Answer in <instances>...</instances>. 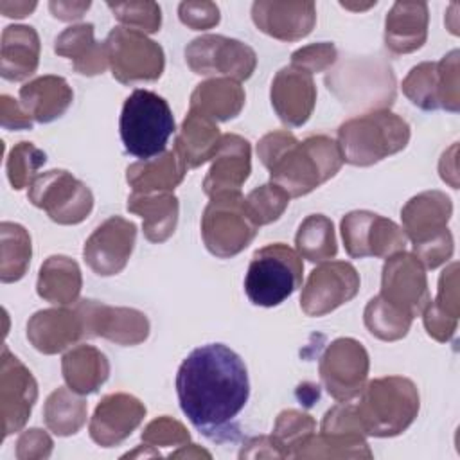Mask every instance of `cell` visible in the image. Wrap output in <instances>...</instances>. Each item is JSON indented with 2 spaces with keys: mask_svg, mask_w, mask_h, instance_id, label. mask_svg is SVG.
Instances as JSON below:
<instances>
[{
  "mask_svg": "<svg viewBox=\"0 0 460 460\" xmlns=\"http://www.w3.org/2000/svg\"><path fill=\"white\" fill-rule=\"evenodd\" d=\"M368 368V352L354 338H338L329 343L318 365L327 394L338 402H349L361 394Z\"/></svg>",
  "mask_w": 460,
  "mask_h": 460,
  "instance_id": "5bb4252c",
  "label": "cell"
},
{
  "mask_svg": "<svg viewBox=\"0 0 460 460\" xmlns=\"http://www.w3.org/2000/svg\"><path fill=\"white\" fill-rule=\"evenodd\" d=\"M38 399V385L31 370L2 347L0 368V415H2V438L20 431L32 411Z\"/></svg>",
  "mask_w": 460,
  "mask_h": 460,
  "instance_id": "d6986e66",
  "label": "cell"
},
{
  "mask_svg": "<svg viewBox=\"0 0 460 460\" xmlns=\"http://www.w3.org/2000/svg\"><path fill=\"white\" fill-rule=\"evenodd\" d=\"M270 99L275 113L286 126L298 128L305 124L316 104L313 75L293 65L280 68L271 81Z\"/></svg>",
  "mask_w": 460,
  "mask_h": 460,
  "instance_id": "7402d4cb",
  "label": "cell"
},
{
  "mask_svg": "<svg viewBox=\"0 0 460 460\" xmlns=\"http://www.w3.org/2000/svg\"><path fill=\"white\" fill-rule=\"evenodd\" d=\"M363 320L370 334L383 341H397L404 338L413 322L411 316L390 305L379 295L368 300L363 313Z\"/></svg>",
  "mask_w": 460,
  "mask_h": 460,
  "instance_id": "b9f144b4",
  "label": "cell"
},
{
  "mask_svg": "<svg viewBox=\"0 0 460 460\" xmlns=\"http://www.w3.org/2000/svg\"><path fill=\"white\" fill-rule=\"evenodd\" d=\"M358 291L359 275L350 262H322L309 273L302 288L300 307L307 316H323L350 302Z\"/></svg>",
  "mask_w": 460,
  "mask_h": 460,
  "instance_id": "2e32d148",
  "label": "cell"
},
{
  "mask_svg": "<svg viewBox=\"0 0 460 460\" xmlns=\"http://www.w3.org/2000/svg\"><path fill=\"white\" fill-rule=\"evenodd\" d=\"M176 394L181 411L207 438L234 440L235 417L250 397L246 365L223 343L201 345L181 361Z\"/></svg>",
  "mask_w": 460,
  "mask_h": 460,
  "instance_id": "6da1fadb",
  "label": "cell"
},
{
  "mask_svg": "<svg viewBox=\"0 0 460 460\" xmlns=\"http://www.w3.org/2000/svg\"><path fill=\"white\" fill-rule=\"evenodd\" d=\"M27 338L41 354H58L84 338V325L75 305L41 309L27 322Z\"/></svg>",
  "mask_w": 460,
  "mask_h": 460,
  "instance_id": "484cf974",
  "label": "cell"
},
{
  "mask_svg": "<svg viewBox=\"0 0 460 460\" xmlns=\"http://www.w3.org/2000/svg\"><path fill=\"white\" fill-rule=\"evenodd\" d=\"M83 277L79 264L66 255H50L40 268L36 291L54 305H70L79 302Z\"/></svg>",
  "mask_w": 460,
  "mask_h": 460,
  "instance_id": "e575fe53",
  "label": "cell"
},
{
  "mask_svg": "<svg viewBox=\"0 0 460 460\" xmlns=\"http://www.w3.org/2000/svg\"><path fill=\"white\" fill-rule=\"evenodd\" d=\"M135 223L120 216H111L86 239L83 248L84 262L101 277L117 275L126 268L135 246Z\"/></svg>",
  "mask_w": 460,
  "mask_h": 460,
  "instance_id": "ffe728a7",
  "label": "cell"
},
{
  "mask_svg": "<svg viewBox=\"0 0 460 460\" xmlns=\"http://www.w3.org/2000/svg\"><path fill=\"white\" fill-rule=\"evenodd\" d=\"M32 244L29 232L11 221L0 225V280L9 284L20 280L31 264Z\"/></svg>",
  "mask_w": 460,
  "mask_h": 460,
  "instance_id": "f35d334b",
  "label": "cell"
},
{
  "mask_svg": "<svg viewBox=\"0 0 460 460\" xmlns=\"http://www.w3.org/2000/svg\"><path fill=\"white\" fill-rule=\"evenodd\" d=\"M257 155L270 171L271 183L289 198H300L331 180L343 165V156L331 137L313 135L302 142L289 131H271L257 144Z\"/></svg>",
  "mask_w": 460,
  "mask_h": 460,
  "instance_id": "7a4b0ae2",
  "label": "cell"
},
{
  "mask_svg": "<svg viewBox=\"0 0 460 460\" xmlns=\"http://www.w3.org/2000/svg\"><path fill=\"white\" fill-rule=\"evenodd\" d=\"M413 255L422 262V266L426 270H435L440 264L447 262L453 255V234H451V230H447L444 235H440V237H437V239H433L426 244L415 246Z\"/></svg>",
  "mask_w": 460,
  "mask_h": 460,
  "instance_id": "f907efd6",
  "label": "cell"
},
{
  "mask_svg": "<svg viewBox=\"0 0 460 460\" xmlns=\"http://www.w3.org/2000/svg\"><path fill=\"white\" fill-rule=\"evenodd\" d=\"M29 201L45 210L58 225H77L93 208V194L88 185L65 169L38 174L29 187Z\"/></svg>",
  "mask_w": 460,
  "mask_h": 460,
  "instance_id": "30bf717a",
  "label": "cell"
},
{
  "mask_svg": "<svg viewBox=\"0 0 460 460\" xmlns=\"http://www.w3.org/2000/svg\"><path fill=\"white\" fill-rule=\"evenodd\" d=\"M239 458H280V456L270 437H255L243 446Z\"/></svg>",
  "mask_w": 460,
  "mask_h": 460,
  "instance_id": "f5cc1de1",
  "label": "cell"
},
{
  "mask_svg": "<svg viewBox=\"0 0 460 460\" xmlns=\"http://www.w3.org/2000/svg\"><path fill=\"white\" fill-rule=\"evenodd\" d=\"M146 406L129 394H110L101 399L90 419V437L101 447H113L124 442L144 420Z\"/></svg>",
  "mask_w": 460,
  "mask_h": 460,
  "instance_id": "44dd1931",
  "label": "cell"
},
{
  "mask_svg": "<svg viewBox=\"0 0 460 460\" xmlns=\"http://www.w3.org/2000/svg\"><path fill=\"white\" fill-rule=\"evenodd\" d=\"M0 122L4 129H31L32 119L11 95L0 97Z\"/></svg>",
  "mask_w": 460,
  "mask_h": 460,
  "instance_id": "816d5d0a",
  "label": "cell"
},
{
  "mask_svg": "<svg viewBox=\"0 0 460 460\" xmlns=\"http://www.w3.org/2000/svg\"><path fill=\"white\" fill-rule=\"evenodd\" d=\"M304 262L296 250L284 243L268 244L252 257L244 291L252 304L273 307L289 298L302 284Z\"/></svg>",
  "mask_w": 460,
  "mask_h": 460,
  "instance_id": "8992f818",
  "label": "cell"
},
{
  "mask_svg": "<svg viewBox=\"0 0 460 460\" xmlns=\"http://www.w3.org/2000/svg\"><path fill=\"white\" fill-rule=\"evenodd\" d=\"M142 442L158 449V447H181L190 442L189 429L176 419L162 415L151 420L142 431Z\"/></svg>",
  "mask_w": 460,
  "mask_h": 460,
  "instance_id": "bcb514c9",
  "label": "cell"
},
{
  "mask_svg": "<svg viewBox=\"0 0 460 460\" xmlns=\"http://www.w3.org/2000/svg\"><path fill=\"white\" fill-rule=\"evenodd\" d=\"M379 296L411 318L420 316L431 300L422 262L406 252L390 255L383 266Z\"/></svg>",
  "mask_w": 460,
  "mask_h": 460,
  "instance_id": "e0dca14e",
  "label": "cell"
},
{
  "mask_svg": "<svg viewBox=\"0 0 460 460\" xmlns=\"http://www.w3.org/2000/svg\"><path fill=\"white\" fill-rule=\"evenodd\" d=\"M108 65L122 84L156 81L165 66L164 49L144 32L115 27L104 40Z\"/></svg>",
  "mask_w": 460,
  "mask_h": 460,
  "instance_id": "9c48e42d",
  "label": "cell"
},
{
  "mask_svg": "<svg viewBox=\"0 0 460 460\" xmlns=\"http://www.w3.org/2000/svg\"><path fill=\"white\" fill-rule=\"evenodd\" d=\"M40 36L31 25H7L2 32L0 74L18 83L31 77L40 63Z\"/></svg>",
  "mask_w": 460,
  "mask_h": 460,
  "instance_id": "83f0119b",
  "label": "cell"
},
{
  "mask_svg": "<svg viewBox=\"0 0 460 460\" xmlns=\"http://www.w3.org/2000/svg\"><path fill=\"white\" fill-rule=\"evenodd\" d=\"M289 199V194L282 187L270 181L253 189L244 198V207L253 223L257 226H262L277 221L288 208Z\"/></svg>",
  "mask_w": 460,
  "mask_h": 460,
  "instance_id": "ee69618b",
  "label": "cell"
},
{
  "mask_svg": "<svg viewBox=\"0 0 460 460\" xmlns=\"http://www.w3.org/2000/svg\"><path fill=\"white\" fill-rule=\"evenodd\" d=\"M410 142V124L390 110H374L352 117L338 128L343 162L368 167L402 151Z\"/></svg>",
  "mask_w": 460,
  "mask_h": 460,
  "instance_id": "277c9868",
  "label": "cell"
},
{
  "mask_svg": "<svg viewBox=\"0 0 460 460\" xmlns=\"http://www.w3.org/2000/svg\"><path fill=\"white\" fill-rule=\"evenodd\" d=\"M63 379L68 388L86 395L97 392L110 376L108 358L92 345H77L61 359Z\"/></svg>",
  "mask_w": 460,
  "mask_h": 460,
  "instance_id": "8d00e7d4",
  "label": "cell"
},
{
  "mask_svg": "<svg viewBox=\"0 0 460 460\" xmlns=\"http://www.w3.org/2000/svg\"><path fill=\"white\" fill-rule=\"evenodd\" d=\"M180 22L192 31L212 29L219 23V7L214 2H181L178 5Z\"/></svg>",
  "mask_w": 460,
  "mask_h": 460,
  "instance_id": "c3c4849f",
  "label": "cell"
},
{
  "mask_svg": "<svg viewBox=\"0 0 460 460\" xmlns=\"http://www.w3.org/2000/svg\"><path fill=\"white\" fill-rule=\"evenodd\" d=\"M52 446L54 442L47 431L40 428H31L18 437L14 455L18 460H41L50 456Z\"/></svg>",
  "mask_w": 460,
  "mask_h": 460,
  "instance_id": "681fc988",
  "label": "cell"
},
{
  "mask_svg": "<svg viewBox=\"0 0 460 460\" xmlns=\"http://www.w3.org/2000/svg\"><path fill=\"white\" fill-rule=\"evenodd\" d=\"M244 101L246 95L241 83L228 77H212L194 88L189 110L201 111L216 122H225L241 113Z\"/></svg>",
  "mask_w": 460,
  "mask_h": 460,
  "instance_id": "d590c367",
  "label": "cell"
},
{
  "mask_svg": "<svg viewBox=\"0 0 460 460\" xmlns=\"http://www.w3.org/2000/svg\"><path fill=\"white\" fill-rule=\"evenodd\" d=\"M354 404L340 402L325 411L320 433L295 458H372Z\"/></svg>",
  "mask_w": 460,
  "mask_h": 460,
  "instance_id": "7c38bea8",
  "label": "cell"
},
{
  "mask_svg": "<svg viewBox=\"0 0 460 460\" xmlns=\"http://www.w3.org/2000/svg\"><path fill=\"white\" fill-rule=\"evenodd\" d=\"M252 172V146L235 133H226L212 156V165L203 180L208 198L223 192H241L243 183Z\"/></svg>",
  "mask_w": 460,
  "mask_h": 460,
  "instance_id": "cb8c5ba5",
  "label": "cell"
},
{
  "mask_svg": "<svg viewBox=\"0 0 460 460\" xmlns=\"http://www.w3.org/2000/svg\"><path fill=\"white\" fill-rule=\"evenodd\" d=\"M212 458V455L208 451H205L203 447H199L198 444H185L181 446L178 451L171 453L169 458Z\"/></svg>",
  "mask_w": 460,
  "mask_h": 460,
  "instance_id": "6f0895ef",
  "label": "cell"
},
{
  "mask_svg": "<svg viewBox=\"0 0 460 460\" xmlns=\"http://www.w3.org/2000/svg\"><path fill=\"white\" fill-rule=\"evenodd\" d=\"M49 9L52 13L54 18L63 20V22H72V20H79L88 9H90V2H50Z\"/></svg>",
  "mask_w": 460,
  "mask_h": 460,
  "instance_id": "db71d44e",
  "label": "cell"
},
{
  "mask_svg": "<svg viewBox=\"0 0 460 460\" xmlns=\"http://www.w3.org/2000/svg\"><path fill=\"white\" fill-rule=\"evenodd\" d=\"M354 408L365 435L386 438L401 435L413 424L420 397L411 379L386 376L368 381Z\"/></svg>",
  "mask_w": 460,
  "mask_h": 460,
  "instance_id": "3957f363",
  "label": "cell"
},
{
  "mask_svg": "<svg viewBox=\"0 0 460 460\" xmlns=\"http://www.w3.org/2000/svg\"><path fill=\"white\" fill-rule=\"evenodd\" d=\"M36 2H9V0H2L0 2V11L4 16L7 18H23L27 14H31L36 9Z\"/></svg>",
  "mask_w": 460,
  "mask_h": 460,
  "instance_id": "9f6ffc18",
  "label": "cell"
},
{
  "mask_svg": "<svg viewBox=\"0 0 460 460\" xmlns=\"http://www.w3.org/2000/svg\"><path fill=\"white\" fill-rule=\"evenodd\" d=\"M108 9L113 16L122 23V27L153 34L160 31L162 25V11L156 2L144 0V2H108Z\"/></svg>",
  "mask_w": 460,
  "mask_h": 460,
  "instance_id": "f6af8a7d",
  "label": "cell"
},
{
  "mask_svg": "<svg viewBox=\"0 0 460 460\" xmlns=\"http://www.w3.org/2000/svg\"><path fill=\"white\" fill-rule=\"evenodd\" d=\"M456 151H458V144L455 142V144L451 146V156H449V162H451V164H447L444 156L440 158V164H438V171H440L442 180L447 181L453 189H458V180H456V176H458V169H456Z\"/></svg>",
  "mask_w": 460,
  "mask_h": 460,
  "instance_id": "11a10c76",
  "label": "cell"
},
{
  "mask_svg": "<svg viewBox=\"0 0 460 460\" xmlns=\"http://www.w3.org/2000/svg\"><path fill=\"white\" fill-rule=\"evenodd\" d=\"M372 5H376V2H370V4H365V5H350V4H341V7H347V9H368V7H372Z\"/></svg>",
  "mask_w": 460,
  "mask_h": 460,
  "instance_id": "680465c9",
  "label": "cell"
},
{
  "mask_svg": "<svg viewBox=\"0 0 460 460\" xmlns=\"http://www.w3.org/2000/svg\"><path fill=\"white\" fill-rule=\"evenodd\" d=\"M221 137L223 135L219 133L216 120L203 115L201 111L189 110L176 135L174 149L185 162L187 169H196L212 160Z\"/></svg>",
  "mask_w": 460,
  "mask_h": 460,
  "instance_id": "d6a6232c",
  "label": "cell"
},
{
  "mask_svg": "<svg viewBox=\"0 0 460 460\" xmlns=\"http://www.w3.org/2000/svg\"><path fill=\"white\" fill-rule=\"evenodd\" d=\"M128 210L142 217L144 235L151 243H164L176 230L180 205L172 192H133L128 198Z\"/></svg>",
  "mask_w": 460,
  "mask_h": 460,
  "instance_id": "836d02e7",
  "label": "cell"
},
{
  "mask_svg": "<svg viewBox=\"0 0 460 460\" xmlns=\"http://www.w3.org/2000/svg\"><path fill=\"white\" fill-rule=\"evenodd\" d=\"M54 52L68 58L81 75H99L110 66L104 43L95 41L92 23H77L65 29L54 41Z\"/></svg>",
  "mask_w": 460,
  "mask_h": 460,
  "instance_id": "1f68e13d",
  "label": "cell"
},
{
  "mask_svg": "<svg viewBox=\"0 0 460 460\" xmlns=\"http://www.w3.org/2000/svg\"><path fill=\"white\" fill-rule=\"evenodd\" d=\"M422 322L428 334L446 343L453 338L458 316H460V296H458V264L451 262L438 279L437 298L429 300L422 311Z\"/></svg>",
  "mask_w": 460,
  "mask_h": 460,
  "instance_id": "f546056e",
  "label": "cell"
},
{
  "mask_svg": "<svg viewBox=\"0 0 460 460\" xmlns=\"http://www.w3.org/2000/svg\"><path fill=\"white\" fill-rule=\"evenodd\" d=\"M47 155L32 142H18L7 155L5 171L9 183L14 190L31 187L41 165H45Z\"/></svg>",
  "mask_w": 460,
  "mask_h": 460,
  "instance_id": "7bdbcfd3",
  "label": "cell"
},
{
  "mask_svg": "<svg viewBox=\"0 0 460 460\" xmlns=\"http://www.w3.org/2000/svg\"><path fill=\"white\" fill-rule=\"evenodd\" d=\"M257 230L241 192L216 194L203 210L201 237L207 250L219 259L241 253L253 241Z\"/></svg>",
  "mask_w": 460,
  "mask_h": 460,
  "instance_id": "52a82bcc",
  "label": "cell"
},
{
  "mask_svg": "<svg viewBox=\"0 0 460 460\" xmlns=\"http://www.w3.org/2000/svg\"><path fill=\"white\" fill-rule=\"evenodd\" d=\"M314 431L316 422L311 415L298 410H284L279 413L270 438L280 458H295L314 437Z\"/></svg>",
  "mask_w": 460,
  "mask_h": 460,
  "instance_id": "60d3db41",
  "label": "cell"
},
{
  "mask_svg": "<svg viewBox=\"0 0 460 460\" xmlns=\"http://www.w3.org/2000/svg\"><path fill=\"white\" fill-rule=\"evenodd\" d=\"M296 252L302 259L311 262H325L338 252L332 221L323 214L307 216L295 235Z\"/></svg>",
  "mask_w": 460,
  "mask_h": 460,
  "instance_id": "ab89813d",
  "label": "cell"
},
{
  "mask_svg": "<svg viewBox=\"0 0 460 460\" xmlns=\"http://www.w3.org/2000/svg\"><path fill=\"white\" fill-rule=\"evenodd\" d=\"M74 92L59 75H41L20 88V104L32 120L47 124L59 119L72 104Z\"/></svg>",
  "mask_w": 460,
  "mask_h": 460,
  "instance_id": "f1b7e54d",
  "label": "cell"
},
{
  "mask_svg": "<svg viewBox=\"0 0 460 460\" xmlns=\"http://www.w3.org/2000/svg\"><path fill=\"white\" fill-rule=\"evenodd\" d=\"M255 27L280 41H298L311 34L316 23L314 2L259 0L252 5Z\"/></svg>",
  "mask_w": 460,
  "mask_h": 460,
  "instance_id": "603a6c76",
  "label": "cell"
},
{
  "mask_svg": "<svg viewBox=\"0 0 460 460\" xmlns=\"http://www.w3.org/2000/svg\"><path fill=\"white\" fill-rule=\"evenodd\" d=\"M325 84L347 106L386 110L395 99L390 65L377 59H350L325 77Z\"/></svg>",
  "mask_w": 460,
  "mask_h": 460,
  "instance_id": "ba28073f",
  "label": "cell"
},
{
  "mask_svg": "<svg viewBox=\"0 0 460 460\" xmlns=\"http://www.w3.org/2000/svg\"><path fill=\"white\" fill-rule=\"evenodd\" d=\"M458 58L455 49L440 61H426L413 66L402 81V93L420 110H446L456 113L460 110V79Z\"/></svg>",
  "mask_w": 460,
  "mask_h": 460,
  "instance_id": "8fae6325",
  "label": "cell"
},
{
  "mask_svg": "<svg viewBox=\"0 0 460 460\" xmlns=\"http://www.w3.org/2000/svg\"><path fill=\"white\" fill-rule=\"evenodd\" d=\"M119 129L126 151L147 160L165 153V146L174 133V117L164 97L137 88L122 104Z\"/></svg>",
  "mask_w": 460,
  "mask_h": 460,
  "instance_id": "5b68a950",
  "label": "cell"
},
{
  "mask_svg": "<svg viewBox=\"0 0 460 460\" xmlns=\"http://www.w3.org/2000/svg\"><path fill=\"white\" fill-rule=\"evenodd\" d=\"M451 214L453 203L449 196L440 190L420 192L408 199L401 210L402 232L413 248L426 244L449 230Z\"/></svg>",
  "mask_w": 460,
  "mask_h": 460,
  "instance_id": "d4e9b609",
  "label": "cell"
},
{
  "mask_svg": "<svg viewBox=\"0 0 460 460\" xmlns=\"http://www.w3.org/2000/svg\"><path fill=\"white\" fill-rule=\"evenodd\" d=\"M185 61L198 75H223L241 83L252 77L257 66V54L239 40L205 34L187 45Z\"/></svg>",
  "mask_w": 460,
  "mask_h": 460,
  "instance_id": "4fadbf2b",
  "label": "cell"
},
{
  "mask_svg": "<svg viewBox=\"0 0 460 460\" xmlns=\"http://www.w3.org/2000/svg\"><path fill=\"white\" fill-rule=\"evenodd\" d=\"M84 325V338H106L117 345H138L149 336L147 316L133 307H113L97 300L74 304Z\"/></svg>",
  "mask_w": 460,
  "mask_h": 460,
  "instance_id": "ac0fdd59",
  "label": "cell"
},
{
  "mask_svg": "<svg viewBox=\"0 0 460 460\" xmlns=\"http://www.w3.org/2000/svg\"><path fill=\"white\" fill-rule=\"evenodd\" d=\"M88 404L72 388H56L45 401L43 419L47 428L58 437L75 435L86 422Z\"/></svg>",
  "mask_w": 460,
  "mask_h": 460,
  "instance_id": "74e56055",
  "label": "cell"
},
{
  "mask_svg": "<svg viewBox=\"0 0 460 460\" xmlns=\"http://www.w3.org/2000/svg\"><path fill=\"white\" fill-rule=\"evenodd\" d=\"M428 4L395 2L385 18V45L392 54L419 50L428 38Z\"/></svg>",
  "mask_w": 460,
  "mask_h": 460,
  "instance_id": "4316f807",
  "label": "cell"
},
{
  "mask_svg": "<svg viewBox=\"0 0 460 460\" xmlns=\"http://www.w3.org/2000/svg\"><path fill=\"white\" fill-rule=\"evenodd\" d=\"M343 244L352 259L377 257L388 259L404 252L406 235L402 228L388 217L370 210H352L340 225Z\"/></svg>",
  "mask_w": 460,
  "mask_h": 460,
  "instance_id": "9a60e30c",
  "label": "cell"
},
{
  "mask_svg": "<svg viewBox=\"0 0 460 460\" xmlns=\"http://www.w3.org/2000/svg\"><path fill=\"white\" fill-rule=\"evenodd\" d=\"M187 165L181 156L172 151H165L158 156L135 162L126 171V181L138 194L172 192L185 178Z\"/></svg>",
  "mask_w": 460,
  "mask_h": 460,
  "instance_id": "4dcf8cb0",
  "label": "cell"
},
{
  "mask_svg": "<svg viewBox=\"0 0 460 460\" xmlns=\"http://www.w3.org/2000/svg\"><path fill=\"white\" fill-rule=\"evenodd\" d=\"M336 59H338L336 47L329 41L311 43L291 54V65L309 72L311 75L331 68L336 63Z\"/></svg>",
  "mask_w": 460,
  "mask_h": 460,
  "instance_id": "7dc6e473",
  "label": "cell"
}]
</instances>
